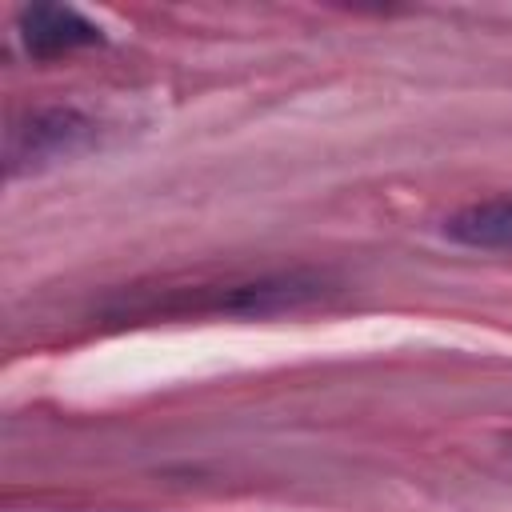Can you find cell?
Returning <instances> with one entry per match:
<instances>
[{
    "mask_svg": "<svg viewBox=\"0 0 512 512\" xmlns=\"http://www.w3.org/2000/svg\"><path fill=\"white\" fill-rule=\"evenodd\" d=\"M96 140V124L76 108H36L24 124H12L8 132V172L44 168L56 160H68L84 152Z\"/></svg>",
    "mask_w": 512,
    "mask_h": 512,
    "instance_id": "1",
    "label": "cell"
},
{
    "mask_svg": "<svg viewBox=\"0 0 512 512\" xmlns=\"http://www.w3.org/2000/svg\"><path fill=\"white\" fill-rule=\"evenodd\" d=\"M20 40L32 56H64V52L100 44L104 36H100V24H92L76 8L36 4L20 12Z\"/></svg>",
    "mask_w": 512,
    "mask_h": 512,
    "instance_id": "2",
    "label": "cell"
},
{
    "mask_svg": "<svg viewBox=\"0 0 512 512\" xmlns=\"http://www.w3.org/2000/svg\"><path fill=\"white\" fill-rule=\"evenodd\" d=\"M444 236L464 244V248H484V252H512V192L464 204L444 220Z\"/></svg>",
    "mask_w": 512,
    "mask_h": 512,
    "instance_id": "3",
    "label": "cell"
}]
</instances>
